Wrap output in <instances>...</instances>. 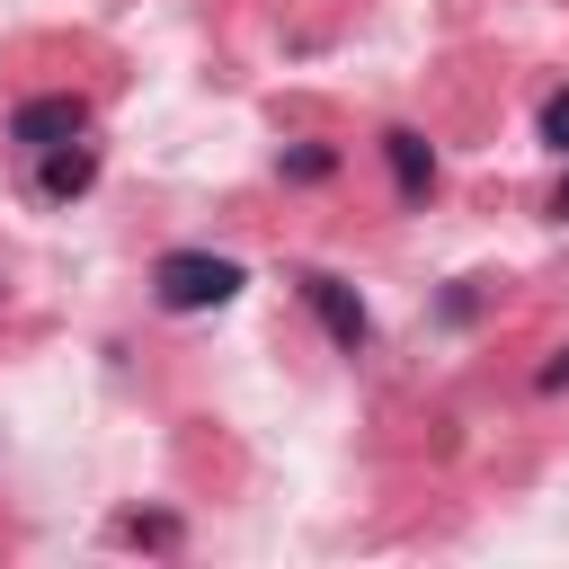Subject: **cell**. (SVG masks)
<instances>
[{
    "label": "cell",
    "mask_w": 569,
    "mask_h": 569,
    "mask_svg": "<svg viewBox=\"0 0 569 569\" xmlns=\"http://www.w3.org/2000/svg\"><path fill=\"white\" fill-rule=\"evenodd\" d=\"M36 187H44L53 204H71V196H89V187H98V151H89V142H62V151H36Z\"/></svg>",
    "instance_id": "obj_5"
},
{
    "label": "cell",
    "mask_w": 569,
    "mask_h": 569,
    "mask_svg": "<svg viewBox=\"0 0 569 569\" xmlns=\"http://www.w3.org/2000/svg\"><path fill=\"white\" fill-rule=\"evenodd\" d=\"M551 213H560V222H569V178H560V187H551Z\"/></svg>",
    "instance_id": "obj_9"
},
{
    "label": "cell",
    "mask_w": 569,
    "mask_h": 569,
    "mask_svg": "<svg viewBox=\"0 0 569 569\" xmlns=\"http://www.w3.org/2000/svg\"><path fill=\"white\" fill-rule=\"evenodd\" d=\"M80 133H89V98H71V89L18 98V116H9V142H18V151H62V142H80Z\"/></svg>",
    "instance_id": "obj_2"
},
{
    "label": "cell",
    "mask_w": 569,
    "mask_h": 569,
    "mask_svg": "<svg viewBox=\"0 0 569 569\" xmlns=\"http://www.w3.org/2000/svg\"><path fill=\"white\" fill-rule=\"evenodd\" d=\"M542 142L569 160V89H551V98H542Z\"/></svg>",
    "instance_id": "obj_7"
},
{
    "label": "cell",
    "mask_w": 569,
    "mask_h": 569,
    "mask_svg": "<svg viewBox=\"0 0 569 569\" xmlns=\"http://www.w3.org/2000/svg\"><path fill=\"white\" fill-rule=\"evenodd\" d=\"M542 391H569V347H560V356L542 365Z\"/></svg>",
    "instance_id": "obj_8"
},
{
    "label": "cell",
    "mask_w": 569,
    "mask_h": 569,
    "mask_svg": "<svg viewBox=\"0 0 569 569\" xmlns=\"http://www.w3.org/2000/svg\"><path fill=\"white\" fill-rule=\"evenodd\" d=\"M382 160H391V187H400V204H427V187H436V151H427L409 124H391V133H382Z\"/></svg>",
    "instance_id": "obj_4"
},
{
    "label": "cell",
    "mask_w": 569,
    "mask_h": 569,
    "mask_svg": "<svg viewBox=\"0 0 569 569\" xmlns=\"http://www.w3.org/2000/svg\"><path fill=\"white\" fill-rule=\"evenodd\" d=\"M329 169H338V151H320V142L284 151V178H302V187H311V178H329Z\"/></svg>",
    "instance_id": "obj_6"
},
{
    "label": "cell",
    "mask_w": 569,
    "mask_h": 569,
    "mask_svg": "<svg viewBox=\"0 0 569 569\" xmlns=\"http://www.w3.org/2000/svg\"><path fill=\"white\" fill-rule=\"evenodd\" d=\"M240 284H249V276H240V258H213V249H169V258L151 267V302H160V311H178V320L222 311Z\"/></svg>",
    "instance_id": "obj_1"
},
{
    "label": "cell",
    "mask_w": 569,
    "mask_h": 569,
    "mask_svg": "<svg viewBox=\"0 0 569 569\" xmlns=\"http://www.w3.org/2000/svg\"><path fill=\"white\" fill-rule=\"evenodd\" d=\"M302 302L320 311V329H329V338H338L347 356H356V347L373 338V320H365V302H356V284H347V276H329V267H311V276H302Z\"/></svg>",
    "instance_id": "obj_3"
}]
</instances>
